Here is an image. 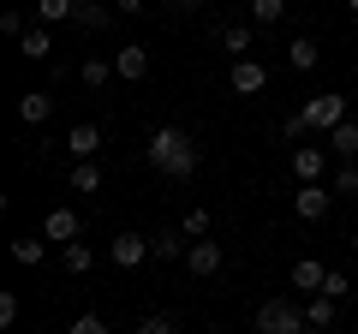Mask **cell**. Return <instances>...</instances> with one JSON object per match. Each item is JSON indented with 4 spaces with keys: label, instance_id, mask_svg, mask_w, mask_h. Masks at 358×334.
Masks as SVG:
<instances>
[{
    "label": "cell",
    "instance_id": "cell-14",
    "mask_svg": "<svg viewBox=\"0 0 358 334\" xmlns=\"http://www.w3.org/2000/svg\"><path fill=\"white\" fill-rule=\"evenodd\" d=\"M18 54H24L30 66H36V60H54V36H48V24H30L24 42H18Z\"/></svg>",
    "mask_w": 358,
    "mask_h": 334
},
{
    "label": "cell",
    "instance_id": "cell-3",
    "mask_svg": "<svg viewBox=\"0 0 358 334\" xmlns=\"http://www.w3.org/2000/svg\"><path fill=\"white\" fill-rule=\"evenodd\" d=\"M299 114H305V126H310V138H329L341 119H352L346 114V96H334V90H322V96H305L299 102Z\"/></svg>",
    "mask_w": 358,
    "mask_h": 334
},
{
    "label": "cell",
    "instance_id": "cell-32",
    "mask_svg": "<svg viewBox=\"0 0 358 334\" xmlns=\"http://www.w3.org/2000/svg\"><path fill=\"white\" fill-rule=\"evenodd\" d=\"M334 191H358V161H341V167H334Z\"/></svg>",
    "mask_w": 358,
    "mask_h": 334
},
{
    "label": "cell",
    "instance_id": "cell-4",
    "mask_svg": "<svg viewBox=\"0 0 358 334\" xmlns=\"http://www.w3.org/2000/svg\"><path fill=\"white\" fill-rule=\"evenodd\" d=\"M322 161H329V143H322V138L299 143V150H293V173H299V185H322Z\"/></svg>",
    "mask_w": 358,
    "mask_h": 334
},
{
    "label": "cell",
    "instance_id": "cell-35",
    "mask_svg": "<svg viewBox=\"0 0 358 334\" xmlns=\"http://www.w3.org/2000/svg\"><path fill=\"white\" fill-rule=\"evenodd\" d=\"M108 6H114L120 18H143V6H150V0H108Z\"/></svg>",
    "mask_w": 358,
    "mask_h": 334
},
{
    "label": "cell",
    "instance_id": "cell-17",
    "mask_svg": "<svg viewBox=\"0 0 358 334\" xmlns=\"http://www.w3.org/2000/svg\"><path fill=\"white\" fill-rule=\"evenodd\" d=\"M322 281H329V269H322L317 257H299L293 263V286H299V293H322Z\"/></svg>",
    "mask_w": 358,
    "mask_h": 334
},
{
    "label": "cell",
    "instance_id": "cell-22",
    "mask_svg": "<svg viewBox=\"0 0 358 334\" xmlns=\"http://www.w3.org/2000/svg\"><path fill=\"white\" fill-rule=\"evenodd\" d=\"M245 13H251V24H281V18H287V0H245Z\"/></svg>",
    "mask_w": 358,
    "mask_h": 334
},
{
    "label": "cell",
    "instance_id": "cell-27",
    "mask_svg": "<svg viewBox=\"0 0 358 334\" xmlns=\"http://www.w3.org/2000/svg\"><path fill=\"white\" fill-rule=\"evenodd\" d=\"M179 233H185V239H209V209H192V215L179 221Z\"/></svg>",
    "mask_w": 358,
    "mask_h": 334
},
{
    "label": "cell",
    "instance_id": "cell-30",
    "mask_svg": "<svg viewBox=\"0 0 358 334\" xmlns=\"http://www.w3.org/2000/svg\"><path fill=\"white\" fill-rule=\"evenodd\" d=\"M138 334H179V322L155 310V317H143V322H138Z\"/></svg>",
    "mask_w": 358,
    "mask_h": 334
},
{
    "label": "cell",
    "instance_id": "cell-21",
    "mask_svg": "<svg viewBox=\"0 0 358 334\" xmlns=\"http://www.w3.org/2000/svg\"><path fill=\"white\" fill-rule=\"evenodd\" d=\"M66 191H102V167H96V161H72Z\"/></svg>",
    "mask_w": 358,
    "mask_h": 334
},
{
    "label": "cell",
    "instance_id": "cell-1",
    "mask_svg": "<svg viewBox=\"0 0 358 334\" xmlns=\"http://www.w3.org/2000/svg\"><path fill=\"white\" fill-rule=\"evenodd\" d=\"M143 161H150L162 180H192V173H197V143H192V131L155 126L150 143H143Z\"/></svg>",
    "mask_w": 358,
    "mask_h": 334
},
{
    "label": "cell",
    "instance_id": "cell-9",
    "mask_svg": "<svg viewBox=\"0 0 358 334\" xmlns=\"http://www.w3.org/2000/svg\"><path fill=\"white\" fill-rule=\"evenodd\" d=\"M108 257H114L120 269H138V263H150V239H143V233H120V239L108 245Z\"/></svg>",
    "mask_w": 358,
    "mask_h": 334
},
{
    "label": "cell",
    "instance_id": "cell-36",
    "mask_svg": "<svg viewBox=\"0 0 358 334\" xmlns=\"http://www.w3.org/2000/svg\"><path fill=\"white\" fill-rule=\"evenodd\" d=\"M197 6H203V0H173V13H197Z\"/></svg>",
    "mask_w": 358,
    "mask_h": 334
},
{
    "label": "cell",
    "instance_id": "cell-7",
    "mask_svg": "<svg viewBox=\"0 0 358 334\" xmlns=\"http://www.w3.org/2000/svg\"><path fill=\"white\" fill-rule=\"evenodd\" d=\"M221 263H227L221 239H192V245H185V269H192V275H221Z\"/></svg>",
    "mask_w": 358,
    "mask_h": 334
},
{
    "label": "cell",
    "instance_id": "cell-34",
    "mask_svg": "<svg viewBox=\"0 0 358 334\" xmlns=\"http://www.w3.org/2000/svg\"><path fill=\"white\" fill-rule=\"evenodd\" d=\"M0 328H18V293H0Z\"/></svg>",
    "mask_w": 358,
    "mask_h": 334
},
{
    "label": "cell",
    "instance_id": "cell-31",
    "mask_svg": "<svg viewBox=\"0 0 358 334\" xmlns=\"http://www.w3.org/2000/svg\"><path fill=\"white\" fill-rule=\"evenodd\" d=\"M24 13H0V36H13V42H24Z\"/></svg>",
    "mask_w": 358,
    "mask_h": 334
},
{
    "label": "cell",
    "instance_id": "cell-40",
    "mask_svg": "<svg viewBox=\"0 0 358 334\" xmlns=\"http://www.w3.org/2000/svg\"><path fill=\"white\" fill-rule=\"evenodd\" d=\"M6 334H18V328H6Z\"/></svg>",
    "mask_w": 358,
    "mask_h": 334
},
{
    "label": "cell",
    "instance_id": "cell-16",
    "mask_svg": "<svg viewBox=\"0 0 358 334\" xmlns=\"http://www.w3.org/2000/svg\"><path fill=\"white\" fill-rule=\"evenodd\" d=\"M179 245H185V233H179V227H162V233H150V257H155V263H179Z\"/></svg>",
    "mask_w": 358,
    "mask_h": 334
},
{
    "label": "cell",
    "instance_id": "cell-26",
    "mask_svg": "<svg viewBox=\"0 0 358 334\" xmlns=\"http://www.w3.org/2000/svg\"><path fill=\"white\" fill-rule=\"evenodd\" d=\"M305 322H310V328H334V298L310 293V305H305Z\"/></svg>",
    "mask_w": 358,
    "mask_h": 334
},
{
    "label": "cell",
    "instance_id": "cell-33",
    "mask_svg": "<svg viewBox=\"0 0 358 334\" xmlns=\"http://www.w3.org/2000/svg\"><path fill=\"white\" fill-rule=\"evenodd\" d=\"M66 334H108V322L96 317V310H84V317H78V322H72V328H66Z\"/></svg>",
    "mask_w": 358,
    "mask_h": 334
},
{
    "label": "cell",
    "instance_id": "cell-38",
    "mask_svg": "<svg viewBox=\"0 0 358 334\" xmlns=\"http://www.w3.org/2000/svg\"><path fill=\"white\" fill-rule=\"evenodd\" d=\"M352 251H358V227H352Z\"/></svg>",
    "mask_w": 358,
    "mask_h": 334
},
{
    "label": "cell",
    "instance_id": "cell-25",
    "mask_svg": "<svg viewBox=\"0 0 358 334\" xmlns=\"http://www.w3.org/2000/svg\"><path fill=\"white\" fill-rule=\"evenodd\" d=\"M42 257H48V239H13V263H24V269H42Z\"/></svg>",
    "mask_w": 358,
    "mask_h": 334
},
{
    "label": "cell",
    "instance_id": "cell-19",
    "mask_svg": "<svg viewBox=\"0 0 358 334\" xmlns=\"http://www.w3.org/2000/svg\"><path fill=\"white\" fill-rule=\"evenodd\" d=\"M287 60H293L299 72H317V60H322L317 36H293V42H287Z\"/></svg>",
    "mask_w": 358,
    "mask_h": 334
},
{
    "label": "cell",
    "instance_id": "cell-39",
    "mask_svg": "<svg viewBox=\"0 0 358 334\" xmlns=\"http://www.w3.org/2000/svg\"><path fill=\"white\" fill-rule=\"evenodd\" d=\"M305 334H329V328H305Z\"/></svg>",
    "mask_w": 358,
    "mask_h": 334
},
{
    "label": "cell",
    "instance_id": "cell-5",
    "mask_svg": "<svg viewBox=\"0 0 358 334\" xmlns=\"http://www.w3.org/2000/svg\"><path fill=\"white\" fill-rule=\"evenodd\" d=\"M329 209H334L329 185H299V191H293V215L299 221H329Z\"/></svg>",
    "mask_w": 358,
    "mask_h": 334
},
{
    "label": "cell",
    "instance_id": "cell-20",
    "mask_svg": "<svg viewBox=\"0 0 358 334\" xmlns=\"http://www.w3.org/2000/svg\"><path fill=\"white\" fill-rule=\"evenodd\" d=\"M48 114H54V96H42V90L18 96V119H24V126H42Z\"/></svg>",
    "mask_w": 358,
    "mask_h": 334
},
{
    "label": "cell",
    "instance_id": "cell-37",
    "mask_svg": "<svg viewBox=\"0 0 358 334\" xmlns=\"http://www.w3.org/2000/svg\"><path fill=\"white\" fill-rule=\"evenodd\" d=\"M346 13H352V18H358V0H346Z\"/></svg>",
    "mask_w": 358,
    "mask_h": 334
},
{
    "label": "cell",
    "instance_id": "cell-18",
    "mask_svg": "<svg viewBox=\"0 0 358 334\" xmlns=\"http://www.w3.org/2000/svg\"><path fill=\"white\" fill-rule=\"evenodd\" d=\"M78 78H84V90H108V78H120V72H114V60H102V54H90V60L78 66Z\"/></svg>",
    "mask_w": 358,
    "mask_h": 334
},
{
    "label": "cell",
    "instance_id": "cell-15",
    "mask_svg": "<svg viewBox=\"0 0 358 334\" xmlns=\"http://www.w3.org/2000/svg\"><path fill=\"white\" fill-rule=\"evenodd\" d=\"M60 263H66V275H90V269H96V251H90V239L60 245Z\"/></svg>",
    "mask_w": 358,
    "mask_h": 334
},
{
    "label": "cell",
    "instance_id": "cell-11",
    "mask_svg": "<svg viewBox=\"0 0 358 334\" xmlns=\"http://www.w3.org/2000/svg\"><path fill=\"white\" fill-rule=\"evenodd\" d=\"M108 60H114V72L126 78V84H138V78H150V54H143L138 42H126V48H114Z\"/></svg>",
    "mask_w": 358,
    "mask_h": 334
},
{
    "label": "cell",
    "instance_id": "cell-6",
    "mask_svg": "<svg viewBox=\"0 0 358 334\" xmlns=\"http://www.w3.org/2000/svg\"><path fill=\"white\" fill-rule=\"evenodd\" d=\"M263 84H268V72H263V60H251V54L227 66V90H233V96H257Z\"/></svg>",
    "mask_w": 358,
    "mask_h": 334
},
{
    "label": "cell",
    "instance_id": "cell-2",
    "mask_svg": "<svg viewBox=\"0 0 358 334\" xmlns=\"http://www.w3.org/2000/svg\"><path fill=\"white\" fill-rule=\"evenodd\" d=\"M305 305L299 298H263L257 305V334H305Z\"/></svg>",
    "mask_w": 358,
    "mask_h": 334
},
{
    "label": "cell",
    "instance_id": "cell-13",
    "mask_svg": "<svg viewBox=\"0 0 358 334\" xmlns=\"http://www.w3.org/2000/svg\"><path fill=\"white\" fill-rule=\"evenodd\" d=\"M114 6H102V0H78V13H72V24L78 30H108V24H114Z\"/></svg>",
    "mask_w": 358,
    "mask_h": 334
},
{
    "label": "cell",
    "instance_id": "cell-12",
    "mask_svg": "<svg viewBox=\"0 0 358 334\" xmlns=\"http://www.w3.org/2000/svg\"><path fill=\"white\" fill-rule=\"evenodd\" d=\"M322 143H329V155H341V161H358V119H341Z\"/></svg>",
    "mask_w": 358,
    "mask_h": 334
},
{
    "label": "cell",
    "instance_id": "cell-24",
    "mask_svg": "<svg viewBox=\"0 0 358 334\" xmlns=\"http://www.w3.org/2000/svg\"><path fill=\"white\" fill-rule=\"evenodd\" d=\"M221 48H227V60H245V48H251V24H221Z\"/></svg>",
    "mask_w": 358,
    "mask_h": 334
},
{
    "label": "cell",
    "instance_id": "cell-10",
    "mask_svg": "<svg viewBox=\"0 0 358 334\" xmlns=\"http://www.w3.org/2000/svg\"><path fill=\"white\" fill-rule=\"evenodd\" d=\"M42 239H54V245H72V239H84V221H78V209H54V215L42 221Z\"/></svg>",
    "mask_w": 358,
    "mask_h": 334
},
{
    "label": "cell",
    "instance_id": "cell-28",
    "mask_svg": "<svg viewBox=\"0 0 358 334\" xmlns=\"http://www.w3.org/2000/svg\"><path fill=\"white\" fill-rule=\"evenodd\" d=\"M281 138H287V143H305V138H310V126H305V114H299V108L281 119Z\"/></svg>",
    "mask_w": 358,
    "mask_h": 334
},
{
    "label": "cell",
    "instance_id": "cell-23",
    "mask_svg": "<svg viewBox=\"0 0 358 334\" xmlns=\"http://www.w3.org/2000/svg\"><path fill=\"white\" fill-rule=\"evenodd\" d=\"M78 0H36V24H72Z\"/></svg>",
    "mask_w": 358,
    "mask_h": 334
},
{
    "label": "cell",
    "instance_id": "cell-29",
    "mask_svg": "<svg viewBox=\"0 0 358 334\" xmlns=\"http://www.w3.org/2000/svg\"><path fill=\"white\" fill-rule=\"evenodd\" d=\"M346 293H352V281H346L341 269H329V281H322V298H334V305H341Z\"/></svg>",
    "mask_w": 358,
    "mask_h": 334
},
{
    "label": "cell",
    "instance_id": "cell-8",
    "mask_svg": "<svg viewBox=\"0 0 358 334\" xmlns=\"http://www.w3.org/2000/svg\"><path fill=\"white\" fill-rule=\"evenodd\" d=\"M60 143L72 150V161H96V150H102V126H96V119H78Z\"/></svg>",
    "mask_w": 358,
    "mask_h": 334
}]
</instances>
